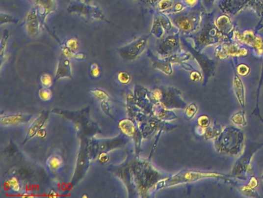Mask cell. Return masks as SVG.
Here are the masks:
<instances>
[{
    "label": "cell",
    "mask_w": 263,
    "mask_h": 198,
    "mask_svg": "<svg viewBox=\"0 0 263 198\" xmlns=\"http://www.w3.org/2000/svg\"><path fill=\"white\" fill-rule=\"evenodd\" d=\"M110 168V171L125 184L129 198H148L155 192V186L159 181L171 176L160 173L149 160L138 156L130 158L128 156L121 165Z\"/></svg>",
    "instance_id": "cell-1"
},
{
    "label": "cell",
    "mask_w": 263,
    "mask_h": 198,
    "mask_svg": "<svg viewBox=\"0 0 263 198\" xmlns=\"http://www.w3.org/2000/svg\"><path fill=\"white\" fill-rule=\"evenodd\" d=\"M51 113L60 114L65 117L73 122V129L78 137H94L96 134L101 133V129L98 125L91 119L90 115V108H85L79 111H67L63 109H53Z\"/></svg>",
    "instance_id": "cell-2"
},
{
    "label": "cell",
    "mask_w": 263,
    "mask_h": 198,
    "mask_svg": "<svg viewBox=\"0 0 263 198\" xmlns=\"http://www.w3.org/2000/svg\"><path fill=\"white\" fill-rule=\"evenodd\" d=\"M214 178L219 180H231L236 178L233 175L223 174L215 172H202V171L182 170L176 174L170 176L165 180H160L156 184L155 192L167 187H174L180 184H187L198 181L202 179Z\"/></svg>",
    "instance_id": "cell-3"
},
{
    "label": "cell",
    "mask_w": 263,
    "mask_h": 198,
    "mask_svg": "<svg viewBox=\"0 0 263 198\" xmlns=\"http://www.w3.org/2000/svg\"><path fill=\"white\" fill-rule=\"evenodd\" d=\"M213 142L218 153L238 156L243 148L244 133L238 128L228 126L222 129Z\"/></svg>",
    "instance_id": "cell-4"
},
{
    "label": "cell",
    "mask_w": 263,
    "mask_h": 198,
    "mask_svg": "<svg viewBox=\"0 0 263 198\" xmlns=\"http://www.w3.org/2000/svg\"><path fill=\"white\" fill-rule=\"evenodd\" d=\"M154 103H159L167 109H184L187 104L182 98V92L171 86H159L149 92Z\"/></svg>",
    "instance_id": "cell-5"
},
{
    "label": "cell",
    "mask_w": 263,
    "mask_h": 198,
    "mask_svg": "<svg viewBox=\"0 0 263 198\" xmlns=\"http://www.w3.org/2000/svg\"><path fill=\"white\" fill-rule=\"evenodd\" d=\"M129 140L130 138L123 133L112 139L88 138L89 150L91 160H97L101 153H108L110 151L125 146Z\"/></svg>",
    "instance_id": "cell-6"
},
{
    "label": "cell",
    "mask_w": 263,
    "mask_h": 198,
    "mask_svg": "<svg viewBox=\"0 0 263 198\" xmlns=\"http://www.w3.org/2000/svg\"><path fill=\"white\" fill-rule=\"evenodd\" d=\"M80 145H79V152L77 157L76 167L74 171V176L71 179V185L72 187L76 186L81 181L85 176L87 175L90 168V150H89L88 137L85 136H80Z\"/></svg>",
    "instance_id": "cell-7"
},
{
    "label": "cell",
    "mask_w": 263,
    "mask_h": 198,
    "mask_svg": "<svg viewBox=\"0 0 263 198\" xmlns=\"http://www.w3.org/2000/svg\"><path fill=\"white\" fill-rule=\"evenodd\" d=\"M67 10L69 13L79 15L89 20H101L110 24L101 8L87 2V0H71Z\"/></svg>",
    "instance_id": "cell-8"
},
{
    "label": "cell",
    "mask_w": 263,
    "mask_h": 198,
    "mask_svg": "<svg viewBox=\"0 0 263 198\" xmlns=\"http://www.w3.org/2000/svg\"><path fill=\"white\" fill-rule=\"evenodd\" d=\"M149 36H142L136 40H133L130 44L123 46L117 49L121 58L124 60H137L140 55L145 51Z\"/></svg>",
    "instance_id": "cell-9"
},
{
    "label": "cell",
    "mask_w": 263,
    "mask_h": 198,
    "mask_svg": "<svg viewBox=\"0 0 263 198\" xmlns=\"http://www.w3.org/2000/svg\"><path fill=\"white\" fill-rule=\"evenodd\" d=\"M118 126L124 134L126 135L127 137L132 139L134 142L136 153L138 154L141 151V142L144 137L141 128L131 118H125L120 121Z\"/></svg>",
    "instance_id": "cell-10"
},
{
    "label": "cell",
    "mask_w": 263,
    "mask_h": 198,
    "mask_svg": "<svg viewBox=\"0 0 263 198\" xmlns=\"http://www.w3.org/2000/svg\"><path fill=\"white\" fill-rule=\"evenodd\" d=\"M234 37L239 42L243 43L246 45L252 47L256 51L258 57L263 55V40L261 36H256L253 31L246 30L244 33H239L236 31Z\"/></svg>",
    "instance_id": "cell-11"
},
{
    "label": "cell",
    "mask_w": 263,
    "mask_h": 198,
    "mask_svg": "<svg viewBox=\"0 0 263 198\" xmlns=\"http://www.w3.org/2000/svg\"><path fill=\"white\" fill-rule=\"evenodd\" d=\"M157 51L161 57L171 56L180 52V43L178 34L171 35L161 40L158 46Z\"/></svg>",
    "instance_id": "cell-12"
},
{
    "label": "cell",
    "mask_w": 263,
    "mask_h": 198,
    "mask_svg": "<svg viewBox=\"0 0 263 198\" xmlns=\"http://www.w3.org/2000/svg\"><path fill=\"white\" fill-rule=\"evenodd\" d=\"M248 51L245 48H240L238 44H230L218 46L215 49V56L221 60L229 57H246Z\"/></svg>",
    "instance_id": "cell-13"
},
{
    "label": "cell",
    "mask_w": 263,
    "mask_h": 198,
    "mask_svg": "<svg viewBox=\"0 0 263 198\" xmlns=\"http://www.w3.org/2000/svg\"><path fill=\"white\" fill-rule=\"evenodd\" d=\"M25 27L28 35L32 37L38 36L40 33V27L43 25L41 17L39 14L37 9L35 6L31 9L28 13L26 18L25 20Z\"/></svg>",
    "instance_id": "cell-14"
},
{
    "label": "cell",
    "mask_w": 263,
    "mask_h": 198,
    "mask_svg": "<svg viewBox=\"0 0 263 198\" xmlns=\"http://www.w3.org/2000/svg\"><path fill=\"white\" fill-rule=\"evenodd\" d=\"M50 114H51V112L48 111V110H44L40 113L38 118L35 119L34 122L31 124V126L28 129L27 133L26 135L25 138L23 141V145L26 143L29 140L33 139L36 135L40 133L42 127L45 125L47 119L49 118Z\"/></svg>",
    "instance_id": "cell-15"
},
{
    "label": "cell",
    "mask_w": 263,
    "mask_h": 198,
    "mask_svg": "<svg viewBox=\"0 0 263 198\" xmlns=\"http://www.w3.org/2000/svg\"><path fill=\"white\" fill-rule=\"evenodd\" d=\"M148 55L152 61V66L155 69L159 70L162 71L165 75H171L173 73L172 69V60H171V57H161L158 58L157 57L155 56L152 51L148 50Z\"/></svg>",
    "instance_id": "cell-16"
},
{
    "label": "cell",
    "mask_w": 263,
    "mask_h": 198,
    "mask_svg": "<svg viewBox=\"0 0 263 198\" xmlns=\"http://www.w3.org/2000/svg\"><path fill=\"white\" fill-rule=\"evenodd\" d=\"M62 78H70V79L73 78L71 60L69 57L63 54L60 55L59 61H58L57 68H56V75H55V82H57Z\"/></svg>",
    "instance_id": "cell-17"
},
{
    "label": "cell",
    "mask_w": 263,
    "mask_h": 198,
    "mask_svg": "<svg viewBox=\"0 0 263 198\" xmlns=\"http://www.w3.org/2000/svg\"><path fill=\"white\" fill-rule=\"evenodd\" d=\"M33 115L27 114H1L0 117V123L3 126H13L17 125H22V124L27 123L30 121Z\"/></svg>",
    "instance_id": "cell-18"
},
{
    "label": "cell",
    "mask_w": 263,
    "mask_h": 198,
    "mask_svg": "<svg viewBox=\"0 0 263 198\" xmlns=\"http://www.w3.org/2000/svg\"><path fill=\"white\" fill-rule=\"evenodd\" d=\"M33 4L41 17L43 24H45L47 16L52 12L56 11L57 8L56 0H34Z\"/></svg>",
    "instance_id": "cell-19"
},
{
    "label": "cell",
    "mask_w": 263,
    "mask_h": 198,
    "mask_svg": "<svg viewBox=\"0 0 263 198\" xmlns=\"http://www.w3.org/2000/svg\"><path fill=\"white\" fill-rule=\"evenodd\" d=\"M171 28V24L163 15L158 14L155 16L152 29V33L154 36L158 38H161L164 32L169 30Z\"/></svg>",
    "instance_id": "cell-20"
},
{
    "label": "cell",
    "mask_w": 263,
    "mask_h": 198,
    "mask_svg": "<svg viewBox=\"0 0 263 198\" xmlns=\"http://www.w3.org/2000/svg\"><path fill=\"white\" fill-rule=\"evenodd\" d=\"M233 89L238 103L241 107H245V87L238 73L234 67V75L233 79Z\"/></svg>",
    "instance_id": "cell-21"
},
{
    "label": "cell",
    "mask_w": 263,
    "mask_h": 198,
    "mask_svg": "<svg viewBox=\"0 0 263 198\" xmlns=\"http://www.w3.org/2000/svg\"><path fill=\"white\" fill-rule=\"evenodd\" d=\"M153 115L157 117L160 120L172 121L178 118L175 113L171 112L170 109H165L160 104L155 103L153 107Z\"/></svg>",
    "instance_id": "cell-22"
},
{
    "label": "cell",
    "mask_w": 263,
    "mask_h": 198,
    "mask_svg": "<svg viewBox=\"0 0 263 198\" xmlns=\"http://www.w3.org/2000/svg\"><path fill=\"white\" fill-rule=\"evenodd\" d=\"M174 23L179 29L184 33H190L195 29V20L188 17H177Z\"/></svg>",
    "instance_id": "cell-23"
},
{
    "label": "cell",
    "mask_w": 263,
    "mask_h": 198,
    "mask_svg": "<svg viewBox=\"0 0 263 198\" xmlns=\"http://www.w3.org/2000/svg\"><path fill=\"white\" fill-rule=\"evenodd\" d=\"M216 27L221 33L226 36L230 34L233 30V24L231 23L229 17L226 16L218 17L216 21Z\"/></svg>",
    "instance_id": "cell-24"
},
{
    "label": "cell",
    "mask_w": 263,
    "mask_h": 198,
    "mask_svg": "<svg viewBox=\"0 0 263 198\" xmlns=\"http://www.w3.org/2000/svg\"><path fill=\"white\" fill-rule=\"evenodd\" d=\"M47 166L50 173L55 174L63 166V159L59 155H52L47 160Z\"/></svg>",
    "instance_id": "cell-25"
},
{
    "label": "cell",
    "mask_w": 263,
    "mask_h": 198,
    "mask_svg": "<svg viewBox=\"0 0 263 198\" xmlns=\"http://www.w3.org/2000/svg\"><path fill=\"white\" fill-rule=\"evenodd\" d=\"M222 131V126L214 121V124H211L209 127L206 128V133L204 135L205 140H214L216 138L218 135Z\"/></svg>",
    "instance_id": "cell-26"
},
{
    "label": "cell",
    "mask_w": 263,
    "mask_h": 198,
    "mask_svg": "<svg viewBox=\"0 0 263 198\" xmlns=\"http://www.w3.org/2000/svg\"><path fill=\"white\" fill-rule=\"evenodd\" d=\"M230 119L231 121H232V122L234 123L235 125H236V126H247V121L246 118H245V112L242 111V110L233 114V115L231 116Z\"/></svg>",
    "instance_id": "cell-27"
},
{
    "label": "cell",
    "mask_w": 263,
    "mask_h": 198,
    "mask_svg": "<svg viewBox=\"0 0 263 198\" xmlns=\"http://www.w3.org/2000/svg\"><path fill=\"white\" fill-rule=\"evenodd\" d=\"M62 54L65 55L69 58L78 59V60H83L86 58L87 55L83 53H78V52H74L71 51L68 48H67L64 44L61 46Z\"/></svg>",
    "instance_id": "cell-28"
},
{
    "label": "cell",
    "mask_w": 263,
    "mask_h": 198,
    "mask_svg": "<svg viewBox=\"0 0 263 198\" xmlns=\"http://www.w3.org/2000/svg\"><path fill=\"white\" fill-rule=\"evenodd\" d=\"M198 111V107L196 104L191 103L190 105H187V107L184 109V118L187 121L191 120L193 118H195Z\"/></svg>",
    "instance_id": "cell-29"
},
{
    "label": "cell",
    "mask_w": 263,
    "mask_h": 198,
    "mask_svg": "<svg viewBox=\"0 0 263 198\" xmlns=\"http://www.w3.org/2000/svg\"><path fill=\"white\" fill-rule=\"evenodd\" d=\"M238 189L241 195H243L244 196L251 197V198H260V195L258 194L257 191L255 190V188L251 187L249 184L238 187Z\"/></svg>",
    "instance_id": "cell-30"
},
{
    "label": "cell",
    "mask_w": 263,
    "mask_h": 198,
    "mask_svg": "<svg viewBox=\"0 0 263 198\" xmlns=\"http://www.w3.org/2000/svg\"><path fill=\"white\" fill-rule=\"evenodd\" d=\"M89 92L91 93V95H94L96 98H98L101 101H106V102L114 101V99H112L110 98V95H107V93L106 91H103V90L96 88V89L89 90ZM114 102H116V101H114Z\"/></svg>",
    "instance_id": "cell-31"
},
{
    "label": "cell",
    "mask_w": 263,
    "mask_h": 198,
    "mask_svg": "<svg viewBox=\"0 0 263 198\" xmlns=\"http://www.w3.org/2000/svg\"><path fill=\"white\" fill-rule=\"evenodd\" d=\"M117 79V82L123 85H127L132 82V77H131L130 74L127 71H121V72L118 73Z\"/></svg>",
    "instance_id": "cell-32"
},
{
    "label": "cell",
    "mask_w": 263,
    "mask_h": 198,
    "mask_svg": "<svg viewBox=\"0 0 263 198\" xmlns=\"http://www.w3.org/2000/svg\"><path fill=\"white\" fill-rule=\"evenodd\" d=\"M6 184H7L8 187H10L13 191H16V192H20L22 189V185L20 184L17 177H15V176L9 179L6 181Z\"/></svg>",
    "instance_id": "cell-33"
},
{
    "label": "cell",
    "mask_w": 263,
    "mask_h": 198,
    "mask_svg": "<svg viewBox=\"0 0 263 198\" xmlns=\"http://www.w3.org/2000/svg\"><path fill=\"white\" fill-rule=\"evenodd\" d=\"M39 97H40L41 100L44 101V102H48V101L51 100V98H52V91L50 88L43 87L39 91Z\"/></svg>",
    "instance_id": "cell-34"
},
{
    "label": "cell",
    "mask_w": 263,
    "mask_h": 198,
    "mask_svg": "<svg viewBox=\"0 0 263 198\" xmlns=\"http://www.w3.org/2000/svg\"><path fill=\"white\" fill-rule=\"evenodd\" d=\"M64 45L74 52H78V49H79V43H78V39L77 37H71V38L68 39Z\"/></svg>",
    "instance_id": "cell-35"
},
{
    "label": "cell",
    "mask_w": 263,
    "mask_h": 198,
    "mask_svg": "<svg viewBox=\"0 0 263 198\" xmlns=\"http://www.w3.org/2000/svg\"><path fill=\"white\" fill-rule=\"evenodd\" d=\"M18 22V20L17 18H15L14 17L11 16V15L7 14V13H1L0 14V24L2 25L4 24H8V23H11V24H17Z\"/></svg>",
    "instance_id": "cell-36"
},
{
    "label": "cell",
    "mask_w": 263,
    "mask_h": 198,
    "mask_svg": "<svg viewBox=\"0 0 263 198\" xmlns=\"http://www.w3.org/2000/svg\"><path fill=\"white\" fill-rule=\"evenodd\" d=\"M172 5H173L172 0H160L158 2V9L160 12L167 11L172 6Z\"/></svg>",
    "instance_id": "cell-37"
},
{
    "label": "cell",
    "mask_w": 263,
    "mask_h": 198,
    "mask_svg": "<svg viewBox=\"0 0 263 198\" xmlns=\"http://www.w3.org/2000/svg\"><path fill=\"white\" fill-rule=\"evenodd\" d=\"M40 82L43 87H47V88H50L53 84L52 77L48 74H45L40 77Z\"/></svg>",
    "instance_id": "cell-38"
},
{
    "label": "cell",
    "mask_w": 263,
    "mask_h": 198,
    "mask_svg": "<svg viewBox=\"0 0 263 198\" xmlns=\"http://www.w3.org/2000/svg\"><path fill=\"white\" fill-rule=\"evenodd\" d=\"M236 72L239 76H247L250 72V67L245 64H240L236 68Z\"/></svg>",
    "instance_id": "cell-39"
},
{
    "label": "cell",
    "mask_w": 263,
    "mask_h": 198,
    "mask_svg": "<svg viewBox=\"0 0 263 198\" xmlns=\"http://www.w3.org/2000/svg\"><path fill=\"white\" fill-rule=\"evenodd\" d=\"M8 38H9V32H8L7 29H5L2 40H1V57L2 59L3 58L4 52L6 51Z\"/></svg>",
    "instance_id": "cell-40"
},
{
    "label": "cell",
    "mask_w": 263,
    "mask_h": 198,
    "mask_svg": "<svg viewBox=\"0 0 263 198\" xmlns=\"http://www.w3.org/2000/svg\"><path fill=\"white\" fill-rule=\"evenodd\" d=\"M198 126H202L204 128H208L210 125H211V120L208 115L206 114H203V115H201L198 119Z\"/></svg>",
    "instance_id": "cell-41"
},
{
    "label": "cell",
    "mask_w": 263,
    "mask_h": 198,
    "mask_svg": "<svg viewBox=\"0 0 263 198\" xmlns=\"http://www.w3.org/2000/svg\"><path fill=\"white\" fill-rule=\"evenodd\" d=\"M90 74L91 78H95V79L101 76V70L98 64L94 63L90 65Z\"/></svg>",
    "instance_id": "cell-42"
},
{
    "label": "cell",
    "mask_w": 263,
    "mask_h": 198,
    "mask_svg": "<svg viewBox=\"0 0 263 198\" xmlns=\"http://www.w3.org/2000/svg\"><path fill=\"white\" fill-rule=\"evenodd\" d=\"M101 109H102V111H103L106 115H108V116L110 117L112 119H114V120H115V118H114V116H113L111 113H110V106H109L108 102H106V101H102L101 103Z\"/></svg>",
    "instance_id": "cell-43"
},
{
    "label": "cell",
    "mask_w": 263,
    "mask_h": 198,
    "mask_svg": "<svg viewBox=\"0 0 263 198\" xmlns=\"http://www.w3.org/2000/svg\"><path fill=\"white\" fill-rule=\"evenodd\" d=\"M190 79L192 82H199V81L203 80V75L200 71L195 69L191 71V74H190Z\"/></svg>",
    "instance_id": "cell-44"
},
{
    "label": "cell",
    "mask_w": 263,
    "mask_h": 198,
    "mask_svg": "<svg viewBox=\"0 0 263 198\" xmlns=\"http://www.w3.org/2000/svg\"><path fill=\"white\" fill-rule=\"evenodd\" d=\"M109 160H110V157H109L108 154L106 153H103L100 154L96 160L98 161L99 164L103 165V164H106V163L108 162Z\"/></svg>",
    "instance_id": "cell-45"
},
{
    "label": "cell",
    "mask_w": 263,
    "mask_h": 198,
    "mask_svg": "<svg viewBox=\"0 0 263 198\" xmlns=\"http://www.w3.org/2000/svg\"><path fill=\"white\" fill-rule=\"evenodd\" d=\"M248 184H249L251 187H252V188H255V189H256V187L259 185L258 179L254 177V176H252V177H251L250 181H249V183Z\"/></svg>",
    "instance_id": "cell-46"
},
{
    "label": "cell",
    "mask_w": 263,
    "mask_h": 198,
    "mask_svg": "<svg viewBox=\"0 0 263 198\" xmlns=\"http://www.w3.org/2000/svg\"><path fill=\"white\" fill-rule=\"evenodd\" d=\"M206 128L202 127V126H198V125L195 127V133L198 136H204L206 133Z\"/></svg>",
    "instance_id": "cell-47"
},
{
    "label": "cell",
    "mask_w": 263,
    "mask_h": 198,
    "mask_svg": "<svg viewBox=\"0 0 263 198\" xmlns=\"http://www.w3.org/2000/svg\"><path fill=\"white\" fill-rule=\"evenodd\" d=\"M134 1H137V2H148V3H149L150 5H153V4H155V2H157V0H134Z\"/></svg>",
    "instance_id": "cell-48"
},
{
    "label": "cell",
    "mask_w": 263,
    "mask_h": 198,
    "mask_svg": "<svg viewBox=\"0 0 263 198\" xmlns=\"http://www.w3.org/2000/svg\"><path fill=\"white\" fill-rule=\"evenodd\" d=\"M187 5H194L197 2V0H184Z\"/></svg>",
    "instance_id": "cell-49"
},
{
    "label": "cell",
    "mask_w": 263,
    "mask_h": 198,
    "mask_svg": "<svg viewBox=\"0 0 263 198\" xmlns=\"http://www.w3.org/2000/svg\"><path fill=\"white\" fill-rule=\"evenodd\" d=\"M182 9V6L180 3H178L176 6H175V10H176V11H180Z\"/></svg>",
    "instance_id": "cell-50"
},
{
    "label": "cell",
    "mask_w": 263,
    "mask_h": 198,
    "mask_svg": "<svg viewBox=\"0 0 263 198\" xmlns=\"http://www.w3.org/2000/svg\"><path fill=\"white\" fill-rule=\"evenodd\" d=\"M29 1H30V2H34V0H29Z\"/></svg>",
    "instance_id": "cell-51"
},
{
    "label": "cell",
    "mask_w": 263,
    "mask_h": 198,
    "mask_svg": "<svg viewBox=\"0 0 263 198\" xmlns=\"http://www.w3.org/2000/svg\"><path fill=\"white\" fill-rule=\"evenodd\" d=\"M262 179H263V174L262 175Z\"/></svg>",
    "instance_id": "cell-52"
},
{
    "label": "cell",
    "mask_w": 263,
    "mask_h": 198,
    "mask_svg": "<svg viewBox=\"0 0 263 198\" xmlns=\"http://www.w3.org/2000/svg\"></svg>",
    "instance_id": "cell-53"
}]
</instances>
